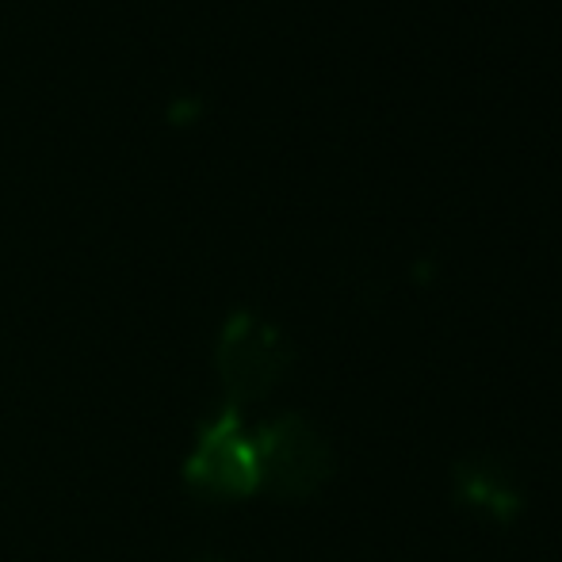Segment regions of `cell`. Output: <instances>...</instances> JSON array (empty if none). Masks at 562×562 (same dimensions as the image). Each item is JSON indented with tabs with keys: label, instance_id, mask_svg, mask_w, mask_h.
I'll return each mask as SVG.
<instances>
[{
	"label": "cell",
	"instance_id": "cell-1",
	"mask_svg": "<svg viewBox=\"0 0 562 562\" xmlns=\"http://www.w3.org/2000/svg\"><path fill=\"white\" fill-rule=\"evenodd\" d=\"M295 363V348L276 322L257 311H234L218 329L215 371L223 383L226 406L241 409L260 402L283 383Z\"/></svg>",
	"mask_w": 562,
	"mask_h": 562
},
{
	"label": "cell",
	"instance_id": "cell-2",
	"mask_svg": "<svg viewBox=\"0 0 562 562\" xmlns=\"http://www.w3.org/2000/svg\"><path fill=\"white\" fill-rule=\"evenodd\" d=\"M260 490L288 502L314 497L334 479V448L303 414H280L252 432Z\"/></svg>",
	"mask_w": 562,
	"mask_h": 562
},
{
	"label": "cell",
	"instance_id": "cell-3",
	"mask_svg": "<svg viewBox=\"0 0 562 562\" xmlns=\"http://www.w3.org/2000/svg\"><path fill=\"white\" fill-rule=\"evenodd\" d=\"M184 482L203 497H249L260 490L257 445L241 422V409L223 406L200 429L184 463Z\"/></svg>",
	"mask_w": 562,
	"mask_h": 562
},
{
	"label": "cell",
	"instance_id": "cell-4",
	"mask_svg": "<svg viewBox=\"0 0 562 562\" xmlns=\"http://www.w3.org/2000/svg\"><path fill=\"white\" fill-rule=\"evenodd\" d=\"M451 494L463 509L490 525H513L525 513V486L513 467L497 456H467L451 467Z\"/></svg>",
	"mask_w": 562,
	"mask_h": 562
},
{
	"label": "cell",
	"instance_id": "cell-5",
	"mask_svg": "<svg viewBox=\"0 0 562 562\" xmlns=\"http://www.w3.org/2000/svg\"><path fill=\"white\" fill-rule=\"evenodd\" d=\"M200 562H218V559H200Z\"/></svg>",
	"mask_w": 562,
	"mask_h": 562
}]
</instances>
